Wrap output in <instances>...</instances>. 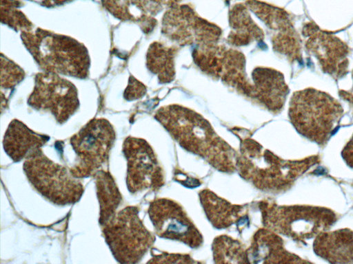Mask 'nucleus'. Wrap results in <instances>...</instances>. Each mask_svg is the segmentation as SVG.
<instances>
[{"label":"nucleus","instance_id":"1","mask_svg":"<svg viewBox=\"0 0 353 264\" xmlns=\"http://www.w3.org/2000/svg\"><path fill=\"white\" fill-rule=\"evenodd\" d=\"M154 118L183 149L199 155L221 172L236 170L238 153L199 114L173 105L160 108Z\"/></svg>","mask_w":353,"mask_h":264},{"label":"nucleus","instance_id":"2","mask_svg":"<svg viewBox=\"0 0 353 264\" xmlns=\"http://www.w3.org/2000/svg\"><path fill=\"white\" fill-rule=\"evenodd\" d=\"M317 155L302 160H283L259 142L244 138L240 144L236 166L239 175L256 188L279 193L289 189L294 182L319 163Z\"/></svg>","mask_w":353,"mask_h":264},{"label":"nucleus","instance_id":"3","mask_svg":"<svg viewBox=\"0 0 353 264\" xmlns=\"http://www.w3.org/2000/svg\"><path fill=\"white\" fill-rule=\"evenodd\" d=\"M21 38L44 72L81 79L88 76L90 65L88 51L75 38L41 28L21 32Z\"/></svg>","mask_w":353,"mask_h":264},{"label":"nucleus","instance_id":"4","mask_svg":"<svg viewBox=\"0 0 353 264\" xmlns=\"http://www.w3.org/2000/svg\"><path fill=\"white\" fill-rule=\"evenodd\" d=\"M343 114L341 104L328 94L314 88L295 92L289 118L296 130L318 144H325L334 133Z\"/></svg>","mask_w":353,"mask_h":264},{"label":"nucleus","instance_id":"5","mask_svg":"<svg viewBox=\"0 0 353 264\" xmlns=\"http://www.w3.org/2000/svg\"><path fill=\"white\" fill-rule=\"evenodd\" d=\"M258 207L264 228L298 242H305L327 231L336 221V214L324 207L279 206L267 199L260 201Z\"/></svg>","mask_w":353,"mask_h":264},{"label":"nucleus","instance_id":"6","mask_svg":"<svg viewBox=\"0 0 353 264\" xmlns=\"http://www.w3.org/2000/svg\"><path fill=\"white\" fill-rule=\"evenodd\" d=\"M102 226L107 245L114 258L121 264L139 263L155 241L140 219L136 206L123 208Z\"/></svg>","mask_w":353,"mask_h":264},{"label":"nucleus","instance_id":"7","mask_svg":"<svg viewBox=\"0 0 353 264\" xmlns=\"http://www.w3.org/2000/svg\"><path fill=\"white\" fill-rule=\"evenodd\" d=\"M23 168L34 188L54 204H73L83 193V186L79 178L73 176L70 170L49 159L41 148L26 157Z\"/></svg>","mask_w":353,"mask_h":264},{"label":"nucleus","instance_id":"8","mask_svg":"<svg viewBox=\"0 0 353 264\" xmlns=\"http://www.w3.org/2000/svg\"><path fill=\"white\" fill-rule=\"evenodd\" d=\"M116 133L105 118L90 120L70 138L77 162L70 169L77 178L94 176L105 164L114 144Z\"/></svg>","mask_w":353,"mask_h":264},{"label":"nucleus","instance_id":"9","mask_svg":"<svg viewBox=\"0 0 353 264\" xmlns=\"http://www.w3.org/2000/svg\"><path fill=\"white\" fill-rule=\"evenodd\" d=\"M27 103L34 109L51 113L60 124L65 122L79 107L75 85L59 74L48 72L35 75Z\"/></svg>","mask_w":353,"mask_h":264},{"label":"nucleus","instance_id":"10","mask_svg":"<svg viewBox=\"0 0 353 264\" xmlns=\"http://www.w3.org/2000/svg\"><path fill=\"white\" fill-rule=\"evenodd\" d=\"M123 153L127 160L126 184L131 193L157 190L163 186V169L148 142L129 136L123 142Z\"/></svg>","mask_w":353,"mask_h":264},{"label":"nucleus","instance_id":"11","mask_svg":"<svg viewBox=\"0 0 353 264\" xmlns=\"http://www.w3.org/2000/svg\"><path fill=\"white\" fill-rule=\"evenodd\" d=\"M148 214L159 237L181 241L192 248L202 245L201 233L178 202L168 198L155 199L150 204Z\"/></svg>","mask_w":353,"mask_h":264},{"label":"nucleus","instance_id":"12","mask_svg":"<svg viewBox=\"0 0 353 264\" xmlns=\"http://www.w3.org/2000/svg\"><path fill=\"white\" fill-rule=\"evenodd\" d=\"M304 36L306 49L318 60L323 71L334 78L347 73L348 47L339 38L307 24Z\"/></svg>","mask_w":353,"mask_h":264},{"label":"nucleus","instance_id":"13","mask_svg":"<svg viewBox=\"0 0 353 264\" xmlns=\"http://www.w3.org/2000/svg\"><path fill=\"white\" fill-rule=\"evenodd\" d=\"M246 250L249 263L307 262L288 252L284 247L282 238L276 232L264 227L255 232Z\"/></svg>","mask_w":353,"mask_h":264},{"label":"nucleus","instance_id":"14","mask_svg":"<svg viewBox=\"0 0 353 264\" xmlns=\"http://www.w3.org/2000/svg\"><path fill=\"white\" fill-rule=\"evenodd\" d=\"M313 250L330 263L353 264V231L343 228L323 232L315 236Z\"/></svg>","mask_w":353,"mask_h":264},{"label":"nucleus","instance_id":"15","mask_svg":"<svg viewBox=\"0 0 353 264\" xmlns=\"http://www.w3.org/2000/svg\"><path fill=\"white\" fill-rule=\"evenodd\" d=\"M49 140L48 135L36 133L21 121L12 120L4 134L3 146L6 154L19 162L33 151L41 148Z\"/></svg>","mask_w":353,"mask_h":264},{"label":"nucleus","instance_id":"16","mask_svg":"<svg viewBox=\"0 0 353 264\" xmlns=\"http://www.w3.org/2000/svg\"><path fill=\"white\" fill-rule=\"evenodd\" d=\"M199 197L207 219L216 229L237 223L245 214V206L231 204L209 189L201 190Z\"/></svg>","mask_w":353,"mask_h":264},{"label":"nucleus","instance_id":"17","mask_svg":"<svg viewBox=\"0 0 353 264\" xmlns=\"http://www.w3.org/2000/svg\"><path fill=\"white\" fill-rule=\"evenodd\" d=\"M159 0H101L104 8L115 18L123 21L142 24L147 23L155 14Z\"/></svg>","mask_w":353,"mask_h":264},{"label":"nucleus","instance_id":"18","mask_svg":"<svg viewBox=\"0 0 353 264\" xmlns=\"http://www.w3.org/2000/svg\"><path fill=\"white\" fill-rule=\"evenodd\" d=\"M97 194L99 202V223L103 226L115 213L122 197L108 170L101 169L96 175Z\"/></svg>","mask_w":353,"mask_h":264},{"label":"nucleus","instance_id":"19","mask_svg":"<svg viewBox=\"0 0 353 264\" xmlns=\"http://www.w3.org/2000/svg\"><path fill=\"white\" fill-rule=\"evenodd\" d=\"M246 250L241 241L228 235L215 237L212 244L215 263H249Z\"/></svg>","mask_w":353,"mask_h":264},{"label":"nucleus","instance_id":"20","mask_svg":"<svg viewBox=\"0 0 353 264\" xmlns=\"http://www.w3.org/2000/svg\"><path fill=\"white\" fill-rule=\"evenodd\" d=\"M17 0H1V21L15 31H30L33 25L19 8Z\"/></svg>","mask_w":353,"mask_h":264},{"label":"nucleus","instance_id":"21","mask_svg":"<svg viewBox=\"0 0 353 264\" xmlns=\"http://www.w3.org/2000/svg\"><path fill=\"white\" fill-rule=\"evenodd\" d=\"M1 88L10 90L19 84L25 76L24 71L11 60L5 57L3 54L1 56Z\"/></svg>","mask_w":353,"mask_h":264},{"label":"nucleus","instance_id":"22","mask_svg":"<svg viewBox=\"0 0 353 264\" xmlns=\"http://www.w3.org/2000/svg\"><path fill=\"white\" fill-rule=\"evenodd\" d=\"M148 263H196L189 254L161 252L153 254Z\"/></svg>","mask_w":353,"mask_h":264},{"label":"nucleus","instance_id":"23","mask_svg":"<svg viewBox=\"0 0 353 264\" xmlns=\"http://www.w3.org/2000/svg\"><path fill=\"white\" fill-rule=\"evenodd\" d=\"M145 91V87L141 82L134 77L130 76L123 97L127 100H137L142 97Z\"/></svg>","mask_w":353,"mask_h":264},{"label":"nucleus","instance_id":"24","mask_svg":"<svg viewBox=\"0 0 353 264\" xmlns=\"http://www.w3.org/2000/svg\"><path fill=\"white\" fill-rule=\"evenodd\" d=\"M341 156L347 165L353 168V135L342 150Z\"/></svg>","mask_w":353,"mask_h":264},{"label":"nucleus","instance_id":"25","mask_svg":"<svg viewBox=\"0 0 353 264\" xmlns=\"http://www.w3.org/2000/svg\"><path fill=\"white\" fill-rule=\"evenodd\" d=\"M71 1L72 0H42L40 2V4L48 8H51L54 6H61Z\"/></svg>","mask_w":353,"mask_h":264},{"label":"nucleus","instance_id":"26","mask_svg":"<svg viewBox=\"0 0 353 264\" xmlns=\"http://www.w3.org/2000/svg\"><path fill=\"white\" fill-rule=\"evenodd\" d=\"M352 78H353V72H352ZM341 96L344 98V100H346L349 101L350 102L353 103V87L351 91L344 92L343 91L342 94H340Z\"/></svg>","mask_w":353,"mask_h":264}]
</instances>
